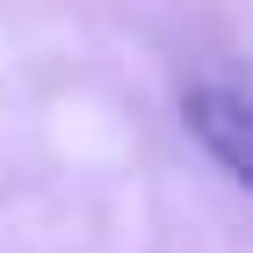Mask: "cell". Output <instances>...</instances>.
<instances>
[{"instance_id":"1","label":"cell","mask_w":253,"mask_h":253,"mask_svg":"<svg viewBox=\"0 0 253 253\" xmlns=\"http://www.w3.org/2000/svg\"><path fill=\"white\" fill-rule=\"evenodd\" d=\"M181 116H188V130L217 152L224 174H253V116H246V101H239L232 87H195V94L181 101Z\"/></svg>"}]
</instances>
